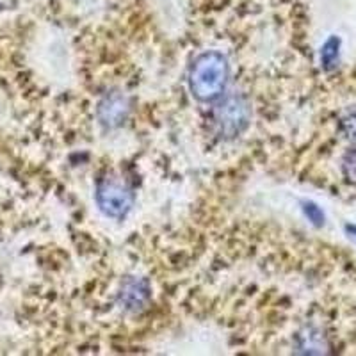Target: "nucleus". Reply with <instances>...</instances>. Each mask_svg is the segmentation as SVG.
I'll return each mask as SVG.
<instances>
[{"label": "nucleus", "instance_id": "f257e3e1", "mask_svg": "<svg viewBox=\"0 0 356 356\" xmlns=\"http://www.w3.org/2000/svg\"><path fill=\"white\" fill-rule=\"evenodd\" d=\"M230 66L227 57L219 52H205L193 63L189 73L191 91L198 100L212 102L227 88Z\"/></svg>", "mask_w": 356, "mask_h": 356}, {"label": "nucleus", "instance_id": "1a4fd4ad", "mask_svg": "<svg viewBox=\"0 0 356 356\" xmlns=\"http://www.w3.org/2000/svg\"><path fill=\"white\" fill-rule=\"evenodd\" d=\"M342 127H344L346 134L349 138L356 139V111H349L342 120Z\"/></svg>", "mask_w": 356, "mask_h": 356}, {"label": "nucleus", "instance_id": "f03ea898", "mask_svg": "<svg viewBox=\"0 0 356 356\" xmlns=\"http://www.w3.org/2000/svg\"><path fill=\"white\" fill-rule=\"evenodd\" d=\"M97 203L107 218L123 219L134 205V193L125 180L107 175L97 186Z\"/></svg>", "mask_w": 356, "mask_h": 356}, {"label": "nucleus", "instance_id": "9d476101", "mask_svg": "<svg viewBox=\"0 0 356 356\" xmlns=\"http://www.w3.org/2000/svg\"><path fill=\"white\" fill-rule=\"evenodd\" d=\"M305 214H307L308 218L312 219V221L317 222V225H321V222H323V219H324L323 212L319 211V207L314 205V203H307V205H305Z\"/></svg>", "mask_w": 356, "mask_h": 356}, {"label": "nucleus", "instance_id": "6e6552de", "mask_svg": "<svg viewBox=\"0 0 356 356\" xmlns=\"http://www.w3.org/2000/svg\"><path fill=\"white\" fill-rule=\"evenodd\" d=\"M344 173L349 180L356 182V148H351V150L346 154L344 157Z\"/></svg>", "mask_w": 356, "mask_h": 356}, {"label": "nucleus", "instance_id": "20e7f679", "mask_svg": "<svg viewBox=\"0 0 356 356\" xmlns=\"http://www.w3.org/2000/svg\"><path fill=\"white\" fill-rule=\"evenodd\" d=\"M150 285L145 278H136V276H129L122 284L120 289V296L118 301L122 305L123 310L127 312H141L145 310L148 301H150Z\"/></svg>", "mask_w": 356, "mask_h": 356}, {"label": "nucleus", "instance_id": "423d86ee", "mask_svg": "<svg viewBox=\"0 0 356 356\" xmlns=\"http://www.w3.org/2000/svg\"><path fill=\"white\" fill-rule=\"evenodd\" d=\"M298 348L303 353H323L326 349V340L316 328H307L298 335Z\"/></svg>", "mask_w": 356, "mask_h": 356}, {"label": "nucleus", "instance_id": "7ed1b4c3", "mask_svg": "<svg viewBox=\"0 0 356 356\" xmlns=\"http://www.w3.org/2000/svg\"><path fill=\"white\" fill-rule=\"evenodd\" d=\"M251 118L250 102L243 95L225 98L216 109V130L222 139H234L246 130Z\"/></svg>", "mask_w": 356, "mask_h": 356}, {"label": "nucleus", "instance_id": "0eeeda50", "mask_svg": "<svg viewBox=\"0 0 356 356\" xmlns=\"http://www.w3.org/2000/svg\"><path fill=\"white\" fill-rule=\"evenodd\" d=\"M339 59V41L337 40H330L328 43L324 44L323 54H321V61H323L324 68H333Z\"/></svg>", "mask_w": 356, "mask_h": 356}, {"label": "nucleus", "instance_id": "39448f33", "mask_svg": "<svg viewBox=\"0 0 356 356\" xmlns=\"http://www.w3.org/2000/svg\"><path fill=\"white\" fill-rule=\"evenodd\" d=\"M130 113V102L127 95L122 91H113L102 98L100 106H98V118L104 127L116 129L127 120Z\"/></svg>", "mask_w": 356, "mask_h": 356}]
</instances>
